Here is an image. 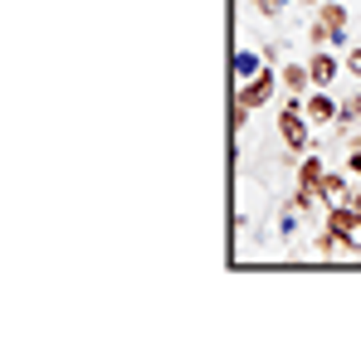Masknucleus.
<instances>
[{"instance_id":"nucleus-1","label":"nucleus","mask_w":361,"mask_h":341,"mask_svg":"<svg viewBox=\"0 0 361 341\" xmlns=\"http://www.w3.org/2000/svg\"><path fill=\"white\" fill-rule=\"evenodd\" d=\"M327 229H332L347 249H361V210H332Z\"/></svg>"},{"instance_id":"nucleus-2","label":"nucleus","mask_w":361,"mask_h":341,"mask_svg":"<svg viewBox=\"0 0 361 341\" xmlns=\"http://www.w3.org/2000/svg\"><path fill=\"white\" fill-rule=\"evenodd\" d=\"M347 30V10L342 5H322V15H317V25H312V39L322 44V39H337Z\"/></svg>"},{"instance_id":"nucleus-3","label":"nucleus","mask_w":361,"mask_h":341,"mask_svg":"<svg viewBox=\"0 0 361 341\" xmlns=\"http://www.w3.org/2000/svg\"><path fill=\"white\" fill-rule=\"evenodd\" d=\"M269 93H274V73H254V83H244V93H240V113H235V122H244V113L259 108Z\"/></svg>"},{"instance_id":"nucleus-4","label":"nucleus","mask_w":361,"mask_h":341,"mask_svg":"<svg viewBox=\"0 0 361 341\" xmlns=\"http://www.w3.org/2000/svg\"><path fill=\"white\" fill-rule=\"evenodd\" d=\"M279 132H283V142H288L293 151H298V147H302V137H307V127H302V113H298V108H293V103L283 108V117H279Z\"/></svg>"},{"instance_id":"nucleus-5","label":"nucleus","mask_w":361,"mask_h":341,"mask_svg":"<svg viewBox=\"0 0 361 341\" xmlns=\"http://www.w3.org/2000/svg\"><path fill=\"white\" fill-rule=\"evenodd\" d=\"M298 185H302V195H312V190H322V161H302V170H298Z\"/></svg>"},{"instance_id":"nucleus-6","label":"nucleus","mask_w":361,"mask_h":341,"mask_svg":"<svg viewBox=\"0 0 361 341\" xmlns=\"http://www.w3.org/2000/svg\"><path fill=\"white\" fill-rule=\"evenodd\" d=\"M307 73H312V83H332V78H337V58H332V54H317L312 63H307Z\"/></svg>"},{"instance_id":"nucleus-7","label":"nucleus","mask_w":361,"mask_h":341,"mask_svg":"<svg viewBox=\"0 0 361 341\" xmlns=\"http://www.w3.org/2000/svg\"><path fill=\"white\" fill-rule=\"evenodd\" d=\"M283 83H288L293 93H302V88L312 83V73H307V68H298V63H288V68H283Z\"/></svg>"},{"instance_id":"nucleus-8","label":"nucleus","mask_w":361,"mask_h":341,"mask_svg":"<svg viewBox=\"0 0 361 341\" xmlns=\"http://www.w3.org/2000/svg\"><path fill=\"white\" fill-rule=\"evenodd\" d=\"M332 113H337L332 98H312V103H307V117H312V122H332Z\"/></svg>"},{"instance_id":"nucleus-9","label":"nucleus","mask_w":361,"mask_h":341,"mask_svg":"<svg viewBox=\"0 0 361 341\" xmlns=\"http://www.w3.org/2000/svg\"><path fill=\"white\" fill-rule=\"evenodd\" d=\"M254 10H264V15H279V10H283V0H254Z\"/></svg>"},{"instance_id":"nucleus-10","label":"nucleus","mask_w":361,"mask_h":341,"mask_svg":"<svg viewBox=\"0 0 361 341\" xmlns=\"http://www.w3.org/2000/svg\"><path fill=\"white\" fill-rule=\"evenodd\" d=\"M347 63H352V73H361V49H357L352 58H347Z\"/></svg>"},{"instance_id":"nucleus-11","label":"nucleus","mask_w":361,"mask_h":341,"mask_svg":"<svg viewBox=\"0 0 361 341\" xmlns=\"http://www.w3.org/2000/svg\"><path fill=\"white\" fill-rule=\"evenodd\" d=\"M352 170H361V151H357V156H352Z\"/></svg>"},{"instance_id":"nucleus-12","label":"nucleus","mask_w":361,"mask_h":341,"mask_svg":"<svg viewBox=\"0 0 361 341\" xmlns=\"http://www.w3.org/2000/svg\"><path fill=\"white\" fill-rule=\"evenodd\" d=\"M307 5H322V0H307Z\"/></svg>"}]
</instances>
